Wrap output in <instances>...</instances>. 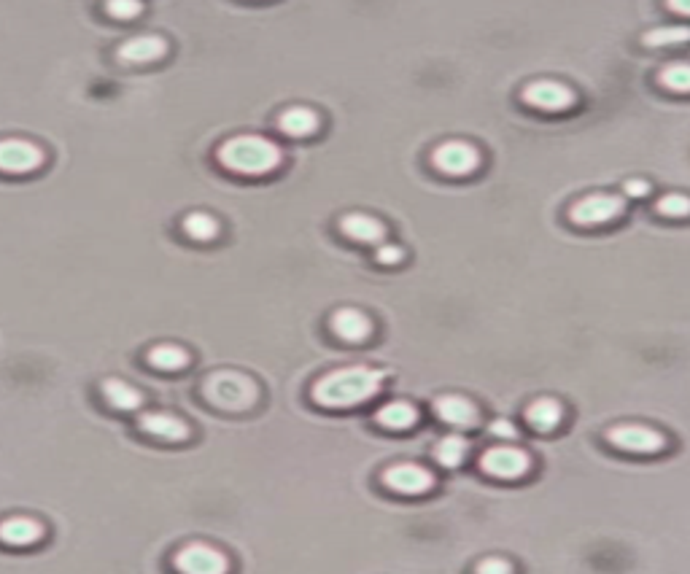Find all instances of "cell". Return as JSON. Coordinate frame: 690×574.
Masks as SVG:
<instances>
[{"label":"cell","instance_id":"obj_4","mask_svg":"<svg viewBox=\"0 0 690 574\" xmlns=\"http://www.w3.org/2000/svg\"><path fill=\"white\" fill-rule=\"evenodd\" d=\"M623 213H626V197L596 192V195L580 197L569 208V219L575 221L577 227H602V224L620 219Z\"/></svg>","mask_w":690,"mask_h":574},{"label":"cell","instance_id":"obj_3","mask_svg":"<svg viewBox=\"0 0 690 574\" xmlns=\"http://www.w3.org/2000/svg\"><path fill=\"white\" fill-rule=\"evenodd\" d=\"M203 397L219 410L243 413L248 407L257 405L259 386L243 372L222 370L208 375V380L203 383Z\"/></svg>","mask_w":690,"mask_h":574},{"label":"cell","instance_id":"obj_5","mask_svg":"<svg viewBox=\"0 0 690 574\" xmlns=\"http://www.w3.org/2000/svg\"><path fill=\"white\" fill-rule=\"evenodd\" d=\"M607 442L618 451L637 453V456H653V453L666 451V445H669L664 432L645 424L612 426V429H607Z\"/></svg>","mask_w":690,"mask_h":574},{"label":"cell","instance_id":"obj_30","mask_svg":"<svg viewBox=\"0 0 690 574\" xmlns=\"http://www.w3.org/2000/svg\"><path fill=\"white\" fill-rule=\"evenodd\" d=\"M513 564L507 561V558H499V556H491V558H483V561H478V566H475V574H513Z\"/></svg>","mask_w":690,"mask_h":574},{"label":"cell","instance_id":"obj_7","mask_svg":"<svg viewBox=\"0 0 690 574\" xmlns=\"http://www.w3.org/2000/svg\"><path fill=\"white\" fill-rule=\"evenodd\" d=\"M480 469L496 480H521L531 469V456L518 445H494L480 456Z\"/></svg>","mask_w":690,"mask_h":574},{"label":"cell","instance_id":"obj_23","mask_svg":"<svg viewBox=\"0 0 690 574\" xmlns=\"http://www.w3.org/2000/svg\"><path fill=\"white\" fill-rule=\"evenodd\" d=\"M149 364L162 372H178V370H184L186 364H189V354H186L181 345L162 343V345H154V348L149 351Z\"/></svg>","mask_w":690,"mask_h":574},{"label":"cell","instance_id":"obj_20","mask_svg":"<svg viewBox=\"0 0 690 574\" xmlns=\"http://www.w3.org/2000/svg\"><path fill=\"white\" fill-rule=\"evenodd\" d=\"M526 421H529L531 429H537V432H553V429H558V424L564 421V407H561L558 399H534V402L526 407Z\"/></svg>","mask_w":690,"mask_h":574},{"label":"cell","instance_id":"obj_22","mask_svg":"<svg viewBox=\"0 0 690 574\" xmlns=\"http://www.w3.org/2000/svg\"><path fill=\"white\" fill-rule=\"evenodd\" d=\"M100 391H103L108 405L116 407V410H138V407L143 405L141 391L133 389V386L124 383V380H106V383L100 386Z\"/></svg>","mask_w":690,"mask_h":574},{"label":"cell","instance_id":"obj_1","mask_svg":"<svg viewBox=\"0 0 690 574\" xmlns=\"http://www.w3.org/2000/svg\"><path fill=\"white\" fill-rule=\"evenodd\" d=\"M383 378L386 375L375 367L348 364V367H337V370L321 375L313 383L310 397L316 405L327 407V410H351V407L370 402L381 391Z\"/></svg>","mask_w":690,"mask_h":574},{"label":"cell","instance_id":"obj_18","mask_svg":"<svg viewBox=\"0 0 690 574\" xmlns=\"http://www.w3.org/2000/svg\"><path fill=\"white\" fill-rule=\"evenodd\" d=\"M375 421H378V426H383V429H389V432H407V429H413V426L421 421V413H418V407L413 405V402H407V399H391V402L378 407Z\"/></svg>","mask_w":690,"mask_h":574},{"label":"cell","instance_id":"obj_29","mask_svg":"<svg viewBox=\"0 0 690 574\" xmlns=\"http://www.w3.org/2000/svg\"><path fill=\"white\" fill-rule=\"evenodd\" d=\"M488 434L502 442H513L518 440V434L521 432H518V426H515L513 421H507V418H494L491 426H488Z\"/></svg>","mask_w":690,"mask_h":574},{"label":"cell","instance_id":"obj_32","mask_svg":"<svg viewBox=\"0 0 690 574\" xmlns=\"http://www.w3.org/2000/svg\"><path fill=\"white\" fill-rule=\"evenodd\" d=\"M623 192H626L629 197H637L639 200V197L650 195V184H647L645 178H631V181H626V184H623Z\"/></svg>","mask_w":690,"mask_h":574},{"label":"cell","instance_id":"obj_16","mask_svg":"<svg viewBox=\"0 0 690 574\" xmlns=\"http://www.w3.org/2000/svg\"><path fill=\"white\" fill-rule=\"evenodd\" d=\"M138 426H141V432L165 442H181L189 437V426L178 416H173V413H162V410L143 413V416L138 418Z\"/></svg>","mask_w":690,"mask_h":574},{"label":"cell","instance_id":"obj_31","mask_svg":"<svg viewBox=\"0 0 690 574\" xmlns=\"http://www.w3.org/2000/svg\"><path fill=\"white\" fill-rule=\"evenodd\" d=\"M375 259H378L381 265H399V262L405 259V251L399 246H394V243H386V240H383L381 246H375Z\"/></svg>","mask_w":690,"mask_h":574},{"label":"cell","instance_id":"obj_8","mask_svg":"<svg viewBox=\"0 0 690 574\" xmlns=\"http://www.w3.org/2000/svg\"><path fill=\"white\" fill-rule=\"evenodd\" d=\"M432 165L445 176H469L480 168V151L467 141H445L432 151Z\"/></svg>","mask_w":690,"mask_h":574},{"label":"cell","instance_id":"obj_33","mask_svg":"<svg viewBox=\"0 0 690 574\" xmlns=\"http://www.w3.org/2000/svg\"><path fill=\"white\" fill-rule=\"evenodd\" d=\"M666 9L682 17H690V0H666Z\"/></svg>","mask_w":690,"mask_h":574},{"label":"cell","instance_id":"obj_14","mask_svg":"<svg viewBox=\"0 0 690 574\" xmlns=\"http://www.w3.org/2000/svg\"><path fill=\"white\" fill-rule=\"evenodd\" d=\"M340 232L348 240L364 243V246H381L386 240V224L370 213H345L340 219Z\"/></svg>","mask_w":690,"mask_h":574},{"label":"cell","instance_id":"obj_19","mask_svg":"<svg viewBox=\"0 0 690 574\" xmlns=\"http://www.w3.org/2000/svg\"><path fill=\"white\" fill-rule=\"evenodd\" d=\"M319 114L313 108L292 106L278 116V130L289 138H308L319 130Z\"/></svg>","mask_w":690,"mask_h":574},{"label":"cell","instance_id":"obj_27","mask_svg":"<svg viewBox=\"0 0 690 574\" xmlns=\"http://www.w3.org/2000/svg\"><path fill=\"white\" fill-rule=\"evenodd\" d=\"M655 211L661 216H669V219H688L690 216V197L680 195V192H669L658 203H655Z\"/></svg>","mask_w":690,"mask_h":574},{"label":"cell","instance_id":"obj_21","mask_svg":"<svg viewBox=\"0 0 690 574\" xmlns=\"http://www.w3.org/2000/svg\"><path fill=\"white\" fill-rule=\"evenodd\" d=\"M467 453H469L467 437H464V434H459V432H451V434H445V437H440V440H437L432 456H434V461H437V464H443V467H448V469H456L461 461L467 459Z\"/></svg>","mask_w":690,"mask_h":574},{"label":"cell","instance_id":"obj_15","mask_svg":"<svg viewBox=\"0 0 690 574\" xmlns=\"http://www.w3.org/2000/svg\"><path fill=\"white\" fill-rule=\"evenodd\" d=\"M168 52V44L162 36H133L127 38L124 44H119L116 49V60L124 62V65H143V62H154L165 57Z\"/></svg>","mask_w":690,"mask_h":574},{"label":"cell","instance_id":"obj_9","mask_svg":"<svg viewBox=\"0 0 690 574\" xmlns=\"http://www.w3.org/2000/svg\"><path fill=\"white\" fill-rule=\"evenodd\" d=\"M523 103H529L531 108L537 111H550V114H558V111H567V108L575 106V92L561 84V81L553 79H540L526 84L521 92Z\"/></svg>","mask_w":690,"mask_h":574},{"label":"cell","instance_id":"obj_25","mask_svg":"<svg viewBox=\"0 0 690 574\" xmlns=\"http://www.w3.org/2000/svg\"><path fill=\"white\" fill-rule=\"evenodd\" d=\"M181 227H184V232L189 235V238L200 240V243H208V240H213L216 235H219V221L213 219L211 213H203V211L189 213Z\"/></svg>","mask_w":690,"mask_h":574},{"label":"cell","instance_id":"obj_6","mask_svg":"<svg viewBox=\"0 0 690 574\" xmlns=\"http://www.w3.org/2000/svg\"><path fill=\"white\" fill-rule=\"evenodd\" d=\"M173 566H176L178 574H227L230 572V558L213 545L189 542L173 556Z\"/></svg>","mask_w":690,"mask_h":574},{"label":"cell","instance_id":"obj_13","mask_svg":"<svg viewBox=\"0 0 690 574\" xmlns=\"http://www.w3.org/2000/svg\"><path fill=\"white\" fill-rule=\"evenodd\" d=\"M329 329L335 332L343 343H364L372 335V318L359 308H340L329 318Z\"/></svg>","mask_w":690,"mask_h":574},{"label":"cell","instance_id":"obj_17","mask_svg":"<svg viewBox=\"0 0 690 574\" xmlns=\"http://www.w3.org/2000/svg\"><path fill=\"white\" fill-rule=\"evenodd\" d=\"M41 537H44V526H41L36 518L14 515V518L0 521V542H3V545H11V548H27V545H36Z\"/></svg>","mask_w":690,"mask_h":574},{"label":"cell","instance_id":"obj_2","mask_svg":"<svg viewBox=\"0 0 690 574\" xmlns=\"http://www.w3.org/2000/svg\"><path fill=\"white\" fill-rule=\"evenodd\" d=\"M216 157L222 162V168L238 176H267L281 165V149L275 146L270 138L262 135H235L230 141H224L216 151Z\"/></svg>","mask_w":690,"mask_h":574},{"label":"cell","instance_id":"obj_24","mask_svg":"<svg viewBox=\"0 0 690 574\" xmlns=\"http://www.w3.org/2000/svg\"><path fill=\"white\" fill-rule=\"evenodd\" d=\"M690 41V25H669V27H655L647 30L642 36V44L655 49V46H677L688 44Z\"/></svg>","mask_w":690,"mask_h":574},{"label":"cell","instance_id":"obj_11","mask_svg":"<svg viewBox=\"0 0 690 574\" xmlns=\"http://www.w3.org/2000/svg\"><path fill=\"white\" fill-rule=\"evenodd\" d=\"M44 165V151L25 138H3L0 141V170L3 173H33Z\"/></svg>","mask_w":690,"mask_h":574},{"label":"cell","instance_id":"obj_10","mask_svg":"<svg viewBox=\"0 0 690 574\" xmlns=\"http://www.w3.org/2000/svg\"><path fill=\"white\" fill-rule=\"evenodd\" d=\"M383 486L394 491V494L402 496H421L429 494L434 488V475L432 469L421 467V464H391L386 472H383Z\"/></svg>","mask_w":690,"mask_h":574},{"label":"cell","instance_id":"obj_28","mask_svg":"<svg viewBox=\"0 0 690 574\" xmlns=\"http://www.w3.org/2000/svg\"><path fill=\"white\" fill-rule=\"evenodd\" d=\"M106 9L116 19H133L143 11V3L141 0H108Z\"/></svg>","mask_w":690,"mask_h":574},{"label":"cell","instance_id":"obj_26","mask_svg":"<svg viewBox=\"0 0 690 574\" xmlns=\"http://www.w3.org/2000/svg\"><path fill=\"white\" fill-rule=\"evenodd\" d=\"M658 81H661L669 92L690 95V62H669L664 71L658 73Z\"/></svg>","mask_w":690,"mask_h":574},{"label":"cell","instance_id":"obj_12","mask_svg":"<svg viewBox=\"0 0 690 574\" xmlns=\"http://www.w3.org/2000/svg\"><path fill=\"white\" fill-rule=\"evenodd\" d=\"M432 410L434 416L453 429H472V426L480 424L478 405L464 394H443V397L434 399Z\"/></svg>","mask_w":690,"mask_h":574}]
</instances>
